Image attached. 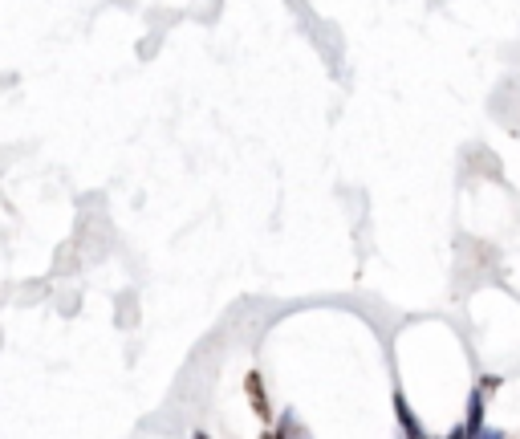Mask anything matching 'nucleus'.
<instances>
[{
	"label": "nucleus",
	"mask_w": 520,
	"mask_h": 439,
	"mask_svg": "<svg viewBox=\"0 0 520 439\" xmlns=\"http://www.w3.org/2000/svg\"><path fill=\"white\" fill-rule=\"evenodd\" d=\"M248 395H252V407H256L260 415H265V411H269V403H265V387H260V383H256V374H252V379H248Z\"/></svg>",
	"instance_id": "nucleus-1"
}]
</instances>
